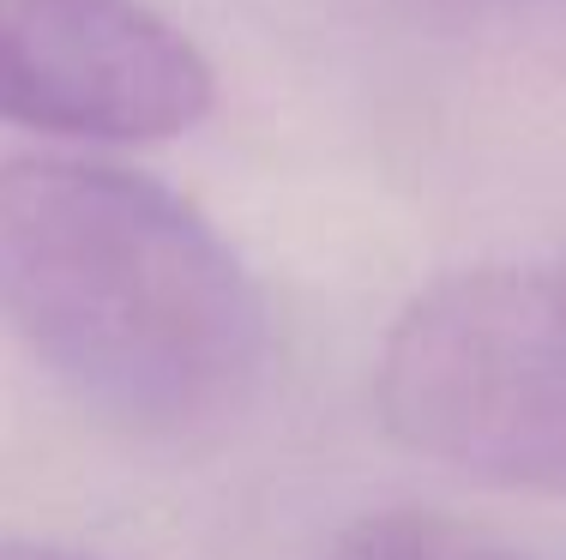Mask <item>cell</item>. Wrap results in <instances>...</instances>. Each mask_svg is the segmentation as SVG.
I'll return each mask as SVG.
<instances>
[{
	"label": "cell",
	"instance_id": "1",
	"mask_svg": "<svg viewBox=\"0 0 566 560\" xmlns=\"http://www.w3.org/2000/svg\"><path fill=\"white\" fill-rule=\"evenodd\" d=\"M0 314L66 392L133 434L248 404L265 296L169 187L78 157L0 163Z\"/></svg>",
	"mask_w": 566,
	"mask_h": 560
},
{
	"label": "cell",
	"instance_id": "2",
	"mask_svg": "<svg viewBox=\"0 0 566 560\" xmlns=\"http://www.w3.org/2000/svg\"><path fill=\"white\" fill-rule=\"evenodd\" d=\"M380 422L494 488L566 495V265L428 284L380 350Z\"/></svg>",
	"mask_w": 566,
	"mask_h": 560
},
{
	"label": "cell",
	"instance_id": "3",
	"mask_svg": "<svg viewBox=\"0 0 566 560\" xmlns=\"http://www.w3.org/2000/svg\"><path fill=\"white\" fill-rule=\"evenodd\" d=\"M211 91V61L139 0H0V121L12 127L175 139Z\"/></svg>",
	"mask_w": 566,
	"mask_h": 560
},
{
	"label": "cell",
	"instance_id": "4",
	"mask_svg": "<svg viewBox=\"0 0 566 560\" xmlns=\"http://www.w3.org/2000/svg\"><path fill=\"white\" fill-rule=\"evenodd\" d=\"M319 560H512V554L494 549L476 530L452 525V518L380 513V518H361L356 530H344Z\"/></svg>",
	"mask_w": 566,
	"mask_h": 560
},
{
	"label": "cell",
	"instance_id": "5",
	"mask_svg": "<svg viewBox=\"0 0 566 560\" xmlns=\"http://www.w3.org/2000/svg\"><path fill=\"white\" fill-rule=\"evenodd\" d=\"M0 560H91V554L49 549V542H0Z\"/></svg>",
	"mask_w": 566,
	"mask_h": 560
}]
</instances>
